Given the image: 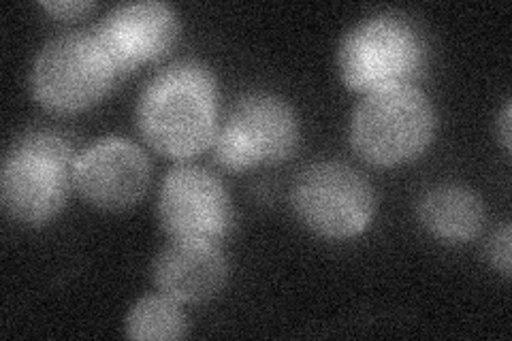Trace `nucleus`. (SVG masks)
Returning a JSON list of instances; mask_svg holds the SVG:
<instances>
[{
	"label": "nucleus",
	"mask_w": 512,
	"mask_h": 341,
	"mask_svg": "<svg viewBox=\"0 0 512 341\" xmlns=\"http://www.w3.org/2000/svg\"><path fill=\"white\" fill-rule=\"evenodd\" d=\"M118 77L94 30H77L43 45L30 71V94L45 111L69 116L101 103Z\"/></svg>",
	"instance_id": "39448f33"
},
{
	"label": "nucleus",
	"mask_w": 512,
	"mask_h": 341,
	"mask_svg": "<svg viewBox=\"0 0 512 341\" xmlns=\"http://www.w3.org/2000/svg\"><path fill=\"white\" fill-rule=\"evenodd\" d=\"M158 222L171 239L218 243L231 233L235 222L231 194L214 173L178 165L160 184Z\"/></svg>",
	"instance_id": "6e6552de"
},
{
	"label": "nucleus",
	"mask_w": 512,
	"mask_h": 341,
	"mask_svg": "<svg viewBox=\"0 0 512 341\" xmlns=\"http://www.w3.org/2000/svg\"><path fill=\"white\" fill-rule=\"evenodd\" d=\"M293 209L301 224L325 239H352L367 231L376 194L365 177L342 162H316L293 186Z\"/></svg>",
	"instance_id": "0eeeda50"
},
{
	"label": "nucleus",
	"mask_w": 512,
	"mask_h": 341,
	"mask_svg": "<svg viewBox=\"0 0 512 341\" xmlns=\"http://www.w3.org/2000/svg\"><path fill=\"white\" fill-rule=\"evenodd\" d=\"M152 280L163 295L197 305L218 297L229 280V263L218 243L171 239L152 263Z\"/></svg>",
	"instance_id": "9b49d317"
},
{
	"label": "nucleus",
	"mask_w": 512,
	"mask_h": 341,
	"mask_svg": "<svg viewBox=\"0 0 512 341\" xmlns=\"http://www.w3.org/2000/svg\"><path fill=\"white\" fill-rule=\"evenodd\" d=\"M39 7L58 20H77L94 11L96 3L92 0H43Z\"/></svg>",
	"instance_id": "2eb2a0df"
},
{
	"label": "nucleus",
	"mask_w": 512,
	"mask_h": 341,
	"mask_svg": "<svg viewBox=\"0 0 512 341\" xmlns=\"http://www.w3.org/2000/svg\"><path fill=\"white\" fill-rule=\"evenodd\" d=\"M498 137L504 152L512 150V105L506 103L502 109V116L498 120Z\"/></svg>",
	"instance_id": "dca6fc26"
},
{
	"label": "nucleus",
	"mask_w": 512,
	"mask_h": 341,
	"mask_svg": "<svg viewBox=\"0 0 512 341\" xmlns=\"http://www.w3.org/2000/svg\"><path fill=\"white\" fill-rule=\"evenodd\" d=\"M77 154L58 133L32 131L5 154L0 171V203L15 220L28 226L52 222L69 201Z\"/></svg>",
	"instance_id": "f03ea898"
},
{
	"label": "nucleus",
	"mask_w": 512,
	"mask_h": 341,
	"mask_svg": "<svg viewBox=\"0 0 512 341\" xmlns=\"http://www.w3.org/2000/svg\"><path fill=\"white\" fill-rule=\"evenodd\" d=\"M94 35L124 75L141 64L165 58L180 41L182 22L171 5L139 0L111 9L94 28Z\"/></svg>",
	"instance_id": "9d476101"
},
{
	"label": "nucleus",
	"mask_w": 512,
	"mask_h": 341,
	"mask_svg": "<svg viewBox=\"0 0 512 341\" xmlns=\"http://www.w3.org/2000/svg\"><path fill=\"white\" fill-rule=\"evenodd\" d=\"M137 128L150 148L173 160L203 154L218 133V84L210 67L180 60L156 73L137 103Z\"/></svg>",
	"instance_id": "f257e3e1"
},
{
	"label": "nucleus",
	"mask_w": 512,
	"mask_h": 341,
	"mask_svg": "<svg viewBox=\"0 0 512 341\" xmlns=\"http://www.w3.org/2000/svg\"><path fill=\"white\" fill-rule=\"evenodd\" d=\"M436 111L416 86L365 94L350 120L352 150L372 167H402L419 158L436 137Z\"/></svg>",
	"instance_id": "7ed1b4c3"
},
{
	"label": "nucleus",
	"mask_w": 512,
	"mask_h": 341,
	"mask_svg": "<svg viewBox=\"0 0 512 341\" xmlns=\"http://www.w3.org/2000/svg\"><path fill=\"white\" fill-rule=\"evenodd\" d=\"M416 216L431 237L444 243H468L483 231L485 205L466 186L442 184L423 194Z\"/></svg>",
	"instance_id": "f8f14e48"
},
{
	"label": "nucleus",
	"mask_w": 512,
	"mask_h": 341,
	"mask_svg": "<svg viewBox=\"0 0 512 341\" xmlns=\"http://www.w3.org/2000/svg\"><path fill=\"white\" fill-rule=\"evenodd\" d=\"M301 141V126L291 103L269 92L239 99L218 128L214 158L220 167L239 173L291 158Z\"/></svg>",
	"instance_id": "423d86ee"
},
{
	"label": "nucleus",
	"mask_w": 512,
	"mask_h": 341,
	"mask_svg": "<svg viewBox=\"0 0 512 341\" xmlns=\"http://www.w3.org/2000/svg\"><path fill=\"white\" fill-rule=\"evenodd\" d=\"M124 333L135 341H178L188 333V320L178 301L167 295H150L128 310Z\"/></svg>",
	"instance_id": "ddd939ff"
},
{
	"label": "nucleus",
	"mask_w": 512,
	"mask_h": 341,
	"mask_svg": "<svg viewBox=\"0 0 512 341\" xmlns=\"http://www.w3.org/2000/svg\"><path fill=\"white\" fill-rule=\"evenodd\" d=\"M425 64L427 45L423 35L399 15H374L352 26L338 50L344 86L359 94L414 86Z\"/></svg>",
	"instance_id": "20e7f679"
},
{
	"label": "nucleus",
	"mask_w": 512,
	"mask_h": 341,
	"mask_svg": "<svg viewBox=\"0 0 512 341\" xmlns=\"http://www.w3.org/2000/svg\"><path fill=\"white\" fill-rule=\"evenodd\" d=\"M150 160L139 145L107 137L77 154L73 184L86 203L103 211L135 207L150 188Z\"/></svg>",
	"instance_id": "1a4fd4ad"
},
{
	"label": "nucleus",
	"mask_w": 512,
	"mask_h": 341,
	"mask_svg": "<svg viewBox=\"0 0 512 341\" xmlns=\"http://www.w3.org/2000/svg\"><path fill=\"white\" fill-rule=\"evenodd\" d=\"M510 241H512V233H510V224H504L500 231H495L493 237L487 243V261L491 263V267L502 273L504 278H510V261H512V248H510Z\"/></svg>",
	"instance_id": "4468645a"
}]
</instances>
